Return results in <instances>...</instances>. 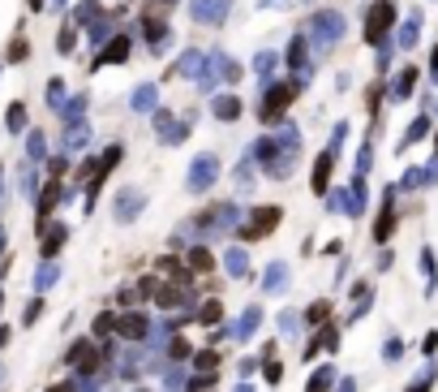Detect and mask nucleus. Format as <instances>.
<instances>
[{
  "instance_id": "f257e3e1",
  "label": "nucleus",
  "mask_w": 438,
  "mask_h": 392,
  "mask_svg": "<svg viewBox=\"0 0 438 392\" xmlns=\"http://www.w3.org/2000/svg\"><path fill=\"white\" fill-rule=\"evenodd\" d=\"M305 73H292V78H275L271 86H263V104H258V121L263 126H279L283 121V112L292 108V100L305 91Z\"/></svg>"
},
{
  "instance_id": "f03ea898",
  "label": "nucleus",
  "mask_w": 438,
  "mask_h": 392,
  "mask_svg": "<svg viewBox=\"0 0 438 392\" xmlns=\"http://www.w3.org/2000/svg\"><path fill=\"white\" fill-rule=\"evenodd\" d=\"M305 39H309V47H314L318 56H327L331 47L344 39V13H340V9H318V13H309V17H305Z\"/></svg>"
},
{
  "instance_id": "7ed1b4c3",
  "label": "nucleus",
  "mask_w": 438,
  "mask_h": 392,
  "mask_svg": "<svg viewBox=\"0 0 438 392\" xmlns=\"http://www.w3.org/2000/svg\"><path fill=\"white\" fill-rule=\"evenodd\" d=\"M396 27H400V5L396 0H374V5L366 9V43L370 47H382L386 39L396 35Z\"/></svg>"
},
{
  "instance_id": "20e7f679",
  "label": "nucleus",
  "mask_w": 438,
  "mask_h": 392,
  "mask_svg": "<svg viewBox=\"0 0 438 392\" xmlns=\"http://www.w3.org/2000/svg\"><path fill=\"white\" fill-rule=\"evenodd\" d=\"M279 220H283V207H253L249 211V220L241 225V241H258V237H267V233H275L279 229Z\"/></svg>"
},
{
  "instance_id": "39448f33",
  "label": "nucleus",
  "mask_w": 438,
  "mask_h": 392,
  "mask_svg": "<svg viewBox=\"0 0 438 392\" xmlns=\"http://www.w3.org/2000/svg\"><path fill=\"white\" fill-rule=\"evenodd\" d=\"M142 39L155 47V52H164V47H172V27H168V17H159V13H142Z\"/></svg>"
},
{
  "instance_id": "423d86ee",
  "label": "nucleus",
  "mask_w": 438,
  "mask_h": 392,
  "mask_svg": "<svg viewBox=\"0 0 438 392\" xmlns=\"http://www.w3.org/2000/svg\"><path fill=\"white\" fill-rule=\"evenodd\" d=\"M421 73H425V69H417L412 61L396 69V82H391V100H396V104H408L412 95H417V86H421Z\"/></svg>"
},
{
  "instance_id": "0eeeda50",
  "label": "nucleus",
  "mask_w": 438,
  "mask_h": 392,
  "mask_svg": "<svg viewBox=\"0 0 438 392\" xmlns=\"http://www.w3.org/2000/svg\"><path fill=\"white\" fill-rule=\"evenodd\" d=\"M189 17L198 27H224L228 22V0H189Z\"/></svg>"
},
{
  "instance_id": "6e6552de",
  "label": "nucleus",
  "mask_w": 438,
  "mask_h": 392,
  "mask_svg": "<svg viewBox=\"0 0 438 392\" xmlns=\"http://www.w3.org/2000/svg\"><path fill=\"white\" fill-rule=\"evenodd\" d=\"M309 56H314V47H309L305 31L288 39V47H283V65H288V73H305L309 78Z\"/></svg>"
},
{
  "instance_id": "1a4fd4ad",
  "label": "nucleus",
  "mask_w": 438,
  "mask_h": 392,
  "mask_svg": "<svg viewBox=\"0 0 438 392\" xmlns=\"http://www.w3.org/2000/svg\"><path fill=\"white\" fill-rule=\"evenodd\" d=\"M129 56H134V35H112L108 43L99 47V56H95V69H99V65H125Z\"/></svg>"
},
{
  "instance_id": "9d476101",
  "label": "nucleus",
  "mask_w": 438,
  "mask_h": 392,
  "mask_svg": "<svg viewBox=\"0 0 438 392\" xmlns=\"http://www.w3.org/2000/svg\"><path fill=\"white\" fill-rule=\"evenodd\" d=\"M241 112H245V100H241L237 91H219V95H211V116L224 121V126H228V121H241Z\"/></svg>"
},
{
  "instance_id": "9b49d317",
  "label": "nucleus",
  "mask_w": 438,
  "mask_h": 392,
  "mask_svg": "<svg viewBox=\"0 0 438 392\" xmlns=\"http://www.w3.org/2000/svg\"><path fill=\"white\" fill-rule=\"evenodd\" d=\"M331 177H335V151L327 146V151L314 156V173H309V190L314 194H327L331 190Z\"/></svg>"
},
{
  "instance_id": "f8f14e48",
  "label": "nucleus",
  "mask_w": 438,
  "mask_h": 392,
  "mask_svg": "<svg viewBox=\"0 0 438 392\" xmlns=\"http://www.w3.org/2000/svg\"><path fill=\"white\" fill-rule=\"evenodd\" d=\"M69 362H73L82 375H95V371H99V362H103V349H95L91 340H77V345L69 349Z\"/></svg>"
},
{
  "instance_id": "ddd939ff",
  "label": "nucleus",
  "mask_w": 438,
  "mask_h": 392,
  "mask_svg": "<svg viewBox=\"0 0 438 392\" xmlns=\"http://www.w3.org/2000/svg\"><path fill=\"white\" fill-rule=\"evenodd\" d=\"M215 173H219V160L206 151V156H198L194 164H189V190H206L215 181Z\"/></svg>"
},
{
  "instance_id": "4468645a",
  "label": "nucleus",
  "mask_w": 438,
  "mask_h": 392,
  "mask_svg": "<svg viewBox=\"0 0 438 392\" xmlns=\"http://www.w3.org/2000/svg\"><path fill=\"white\" fill-rule=\"evenodd\" d=\"M279 65H283V56L275 52V47H263V52L253 56V78H258V86H271Z\"/></svg>"
},
{
  "instance_id": "2eb2a0df",
  "label": "nucleus",
  "mask_w": 438,
  "mask_h": 392,
  "mask_svg": "<svg viewBox=\"0 0 438 392\" xmlns=\"http://www.w3.org/2000/svg\"><path fill=\"white\" fill-rule=\"evenodd\" d=\"M335 345H340V328H335V324H322V328H318V336L305 345V358H314V354H331Z\"/></svg>"
},
{
  "instance_id": "dca6fc26",
  "label": "nucleus",
  "mask_w": 438,
  "mask_h": 392,
  "mask_svg": "<svg viewBox=\"0 0 438 392\" xmlns=\"http://www.w3.org/2000/svg\"><path fill=\"white\" fill-rule=\"evenodd\" d=\"M146 315H138V310H129V315H116V332L125 336V340H142L146 336Z\"/></svg>"
},
{
  "instance_id": "f3484780",
  "label": "nucleus",
  "mask_w": 438,
  "mask_h": 392,
  "mask_svg": "<svg viewBox=\"0 0 438 392\" xmlns=\"http://www.w3.org/2000/svg\"><path fill=\"white\" fill-rule=\"evenodd\" d=\"M211 56H215V69H219V78H224L228 86H237V82L245 78V65H241V61H232L228 52H219V47H215Z\"/></svg>"
},
{
  "instance_id": "a211bd4d",
  "label": "nucleus",
  "mask_w": 438,
  "mask_h": 392,
  "mask_svg": "<svg viewBox=\"0 0 438 392\" xmlns=\"http://www.w3.org/2000/svg\"><path fill=\"white\" fill-rule=\"evenodd\" d=\"M56 203H61V177H52V181L43 186V194H39V229L47 225V216L56 211Z\"/></svg>"
},
{
  "instance_id": "6ab92c4d",
  "label": "nucleus",
  "mask_w": 438,
  "mask_h": 392,
  "mask_svg": "<svg viewBox=\"0 0 438 392\" xmlns=\"http://www.w3.org/2000/svg\"><path fill=\"white\" fill-rule=\"evenodd\" d=\"M396 43L404 47V52H408V47H417V43H421V13H412L408 22H400V27H396Z\"/></svg>"
},
{
  "instance_id": "aec40b11",
  "label": "nucleus",
  "mask_w": 438,
  "mask_h": 392,
  "mask_svg": "<svg viewBox=\"0 0 438 392\" xmlns=\"http://www.w3.org/2000/svg\"><path fill=\"white\" fill-rule=\"evenodd\" d=\"M129 104H134V112H155V108H159V91H155L150 82H142V86H134Z\"/></svg>"
},
{
  "instance_id": "412c9836",
  "label": "nucleus",
  "mask_w": 438,
  "mask_h": 392,
  "mask_svg": "<svg viewBox=\"0 0 438 392\" xmlns=\"http://www.w3.org/2000/svg\"><path fill=\"white\" fill-rule=\"evenodd\" d=\"M391 233H396V207H391V199H386L382 211H378V220H374V241L382 246V241L391 237Z\"/></svg>"
},
{
  "instance_id": "4be33fe9",
  "label": "nucleus",
  "mask_w": 438,
  "mask_h": 392,
  "mask_svg": "<svg viewBox=\"0 0 438 392\" xmlns=\"http://www.w3.org/2000/svg\"><path fill=\"white\" fill-rule=\"evenodd\" d=\"M185 293H189V285H159L155 289V302H159L164 310H172V306L185 302Z\"/></svg>"
},
{
  "instance_id": "5701e85b",
  "label": "nucleus",
  "mask_w": 438,
  "mask_h": 392,
  "mask_svg": "<svg viewBox=\"0 0 438 392\" xmlns=\"http://www.w3.org/2000/svg\"><path fill=\"white\" fill-rule=\"evenodd\" d=\"M305 324H309V328H322V324H331V302H327V298L309 302V310H305Z\"/></svg>"
},
{
  "instance_id": "b1692460",
  "label": "nucleus",
  "mask_w": 438,
  "mask_h": 392,
  "mask_svg": "<svg viewBox=\"0 0 438 392\" xmlns=\"http://www.w3.org/2000/svg\"><path fill=\"white\" fill-rule=\"evenodd\" d=\"M65 237H69V229H65V225H52V229L43 233V255H56V250L65 246Z\"/></svg>"
},
{
  "instance_id": "393cba45",
  "label": "nucleus",
  "mask_w": 438,
  "mask_h": 392,
  "mask_svg": "<svg viewBox=\"0 0 438 392\" xmlns=\"http://www.w3.org/2000/svg\"><path fill=\"white\" fill-rule=\"evenodd\" d=\"M434 134V126H430V116H417V121H412V126L404 130V142L412 146V142H417V138H430Z\"/></svg>"
},
{
  "instance_id": "a878e982",
  "label": "nucleus",
  "mask_w": 438,
  "mask_h": 392,
  "mask_svg": "<svg viewBox=\"0 0 438 392\" xmlns=\"http://www.w3.org/2000/svg\"><path fill=\"white\" fill-rule=\"evenodd\" d=\"M189 267H194V272H211V267H215V255L206 250V246H194V250H189Z\"/></svg>"
},
{
  "instance_id": "bb28decb",
  "label": "nucleus",
  "mask_w": 438,
  "mask_h": 392,
  "mask_svg": "<svg viewBox=\"0 0 438 392\" xmlns=\"http://www.w3.org/2000/svg\"><path fill=\"white\" fill-rule=\"evenodd\" d=\"M194 319H198V324H219V319H224V306L211 298V302H202V310L194 315Z\"/></svg>"
},
{
  "instance_id": "cd10ccee",
  "label": "nucleus",
  "mask_w": 438,
  "mask_h": 392,
  "mask_svg": "<svg viewBox=\"0 0 438 392\" xmlns=\"http://www.w3.org/2000/svg\"><path fill=\"white\" fill-rule=\"evenodd\" d=\"M194 366H198V375H215V366H219V354H215V349H202V354L194 358Z\"/></svg>"
},
{
  "instance_id": "c85d7f7f",
  "label": "nucleus",
  "mask_w": 438,
  "mask_h": 392,
  "mask_svg": "<svg viewBox=\"0 0 438 392\" xmlns=\"http://www.w3.org/2000/svg\"><path fill=\"white\" fill-rule=\"evenodd\" d=\"M73 47H77V31H73V27H61V35H56V52L69 56Z\"/></svg>"
},
{
  "instance_id": "c756f323",
  "label": "nucleus",
  "mask_w": 438,
  "mask_h": 392,
  "mask_svg": "<svg viewBox=\"0 0 438 392\" xmlns=\"http://www.w3.org/2000/svg\"><path fill=\"white\" fill-rule=\"evenodd\" d=\"M5 126H9V130H26V104H9Z\"/></svg>"
},
{
  "instance_id": "7c9ffc66",
  "label": "nucleus",
  "mask_w": 438,
  "mask_h": 392,
  "mask_svg": "<svg viewBox=\"0 0 438 392\" xmlns=\"http://www.w3.org/2000/svg\"><path fill=\"white\" fill-rule=\"evenodd\" d=\"M378 104H382V82H374V86L366 91V108H370V116H378Z\"/></svg>"
},
{
  "instance_id": "2f4dec72",
  "label": "nucleus",
  "mask_w": 438,
  "mask_h": 392,
  "mask_svg": "<svg viewBox=\"0 0 438 392\" xmlns=\"http://www.w3.org/2000/svg\"><path fill=\"white\" fill-rule=\"evenodd\" d=\"M116 332V315H99L95 319V336H112Z\"/></svg>"
},
{
  "instance_id": "473e14b6",
  "label": "nucleus",
  "mask_w": 438,
  "mask_h": 392,
  "mask_svg": "<svg viewBox=\"0 0 438 392\" xmlns=\"http://www.w3.org/2000/svg\"><path fill=\"white\" fill-rule=\"evenodd\" d=\"M26 56H31V43H26V39H13V43H9V61H26Z\"/></svg>"
},
{
  "instance_id": "72a5a7b5",
  "label": "nucleus",
  "mask_w": 438,
  "mask_h": 392,
  "mask_svg": "<svg viewBox=\"0 0 438 392\" xmlns=\"http://www.w3.org/2000/svg\"><path fill=\"white\" fill-rule=\"evenodd\" d=\"M425 78H430V86H438V43L430 47V65H425Z\"/></svg>"
},
{
  "instance_id": "f704fd0d",
  "label": "nucleus",
  "mask_w": 438,
  "mask_h": 392,
  "mask_svg": "<svg viewBox=\"0 0 438 392\" xmlns=\"http://www.w3.org/2000/svg\"><path fill=\"white\" fill-rule=\"evenodd\" d=\"M344 138H348V121H340V126L331 130V151H340V146H344Z\"/></svg>"
},
{
  "instance_id": "c9c22d12",
  "label": "nucleus",
  "mask_w": 438,
  "mask_h": 392,
  "mask_svg": "<svg viewBox=\"0 0 438 392\" xmlns=\"http://www.w3.org/2000/svg\"><path fill=\"white\" fill-rule=\"evenodd\" d=\"M99 13V0H82V9H77V22H95Z\"/></svg>"
},
{
  "instance_id": "e433bc0d",
  "label": "nucleus",
  "mask_w": 438,
  "mask_h": 392,
  "mask_svg": "<svg viewBox=\"0 0 438 392\" xmlns=\"http://www.w3.org/2000/svg\"><path fill=\"white\" fill-rule=\"evenodd\" d=\"M327 384H331V371H318L314 379H309V392H327Z\"/></svg>"
},
{
  "instance_id": "4c0bfd02",
  "label": "nucleus",
  "mask_w": 438,
  "mask_h": 392,
  "mask_svg": "<svg viewBox=\"0 0 438 392\" xmlns=\"http://www.w3.org/2000/svg\"><path fill=\"white\" fill-rule=\"evenodd\" d=\"M172 358H189V340H185V336L172 340Z\"/></svg>"
},
{
  "instance_id": "58836bf2",
  "label": "nucleus",
  "mask_w": 438,
  "mask_h": 392,
  "mask_svg": "<svg viewBox=\"0 0 438 392\" xmlns=\"http://www.w3.org/2000/svg\"><path fill=\"white\" fill-rule=\"evenodd\" d=\"M412 392H430V375H425V379H417V388H412Z\"/></svg>"
},
{
  "instance_id": "ea45409f",
  "label": "nucleus",
  "mask_w": 438,
  "mask_h": 392,
  "mask_svg": "<svg viewBox=\"0 0 438 392\" xmlns=\"http://www.w3.org/2000/svg\"><path fill=\"white\" fill-rule=\"evenodd\" d=\"M31 9H35V13H43V9H47V5H43V0H31Z\"/></svg>"
},
{
  "instance_id": "a19ab883",
  "label": "nucleus",
  "mask_w": 438,
  "mask_h": 392,
  "mask_svg": "<svg viewBox=\"0 0 438 392\" xmlns=\"http://www.w3.org/2000/svg\"><path fill=\"white\" fill-rule=\"evenodd\" d=\"M155 5H164V9H172V5H180V0H155Z\"/></svg>"
},
{
  "instance_id": "79ce46f5",
  "label": "nucleus",
  "mask_w": 438,
  "mask_h": 392,
  "mask_svg": "<svg viewBox=\"0 0 438 392\" xmlns=\"http://www.w3.org/2000/svg\"><path fill=\"white\" fill-rule=\"evenodd\" d=\"M47 392H69V384H56V388H47Z\"/></svg>"
},
{
  "instance_id": "37998d69",
  "label": "nucleus",
  "mask_w": 438,
  "mask_h": 392,
  "mask_svg": "<svg viewBox=\"0 0 438 392\" xmlns=\"http://www.w3.org/2000/svg\"><path fill=\"white\" fill-rule=\"evenodd\" d=\"M430 142H434V156H438V134H430Z\"/></svg>"
},
{
  "instance_id": "c03bdc74",
  "label": "nucleus",
  "mask_w": 438,
  "mask_h": 392,
  "mask_svg": "<svg viewBox=\"0 0 438 392\" xmlns=\"http://www.w3.org/2000/svg\"><path fill=\"white\" fill-rule=\"evenodd\" d=\"M434 112H438V104H434Z\"/></svg>"
}]
</instances>
